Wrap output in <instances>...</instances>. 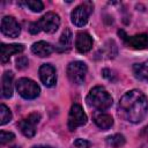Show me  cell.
<instances>
[{"label":"cell","mask_w":148,"mask_h":148,"mask_svg":"<svg viewBox=\"0 0 148 148\" xmlns=\"http://www.w3.org/2000/svg\"><path fill=\"white\" fill-rule=\"evenodd\" d=\"M39 79L46 87H53L57 82L56 69L52 65L44 64L39 67Z\"/></svg>","instance_id":"cell-11"},{"label":"cell","mask_w":148,"mask_h":148,"mask_svg":"<svg viewBox=\"0 0 148 148\" xmlns=\"http://www.w3.org/2000/svg\"><path fill=\"white\" fill-rule=\"evenodd\" d=\"M12 148H20V147H17V146H14V147H12Z\"/></svg>","instance_id":"cell-30"},{"label":"cell","mask_w":148,"mask_h":148,"mask_svg":"<svg viewBox=\"0 0 148 148\" xmlns=\"http://www.w3.org/2000/svg\"><path fill=\"white\" fill-rule=\"evenodd\" d=\"M94 5L90 1H86L80 6L75 7L71 13V21L76 27H83L89 18V15L92 13Z\"/></svg>","instance_id":"cell-3"},{"label":"cell","mask_w":148,"mask_h":148,"mask_svg":"<svg viewBox=\"0 0 148 148\" xmlns=\"http://www.w3.org/2000/svg\"><path fill=\"white\" fill-rule=\"evenodd\" d=\"M102 75L105 77V79H108V80H112L113 79V72L112 71H110V69H108V68H105V69H103L102 71Z\"/></svg>","instance_id":"cell-26"},{"label":"cell","mask_w":148,"mask_h":148,"mask_svg":"<svg viewBox=\"0 0 148 148\" xmlns=\"http://www.w3.org/2000/svg\"><path fill=\"white\" fill-rule=\"evenodd\" d=\"M75 47L80 53H87L92 47V39L87 32H79L75 39Z\"/></svg>","instance_id":"cell-12"},{"label":"cell","mask_w":148,"mask_h":148,"mask_svg":"<svg viewBox=\"0 0 148 148\" xmlns=\"http://www.w3.org/2000/svg\"><path fill=\"white\" fill-rule=\"evenodd\" d=\"M118 35L123 38V40L131 47L136 50H142L148 47V35L147 34H139L134 36H127L124 30H119Z\"/></svg>","instance_id":"cell-9"},{"label":"cell","mask_w":148,"mask_h":148,"mask_svg":"<svg viewBox=\"0 0 148 148\" xmlns=\"http://www.w3.org/2000/svg\"><path fill=\"white\" fill-rule=\"evenodd\" d=\"M38 24L43 31L47 34H53L58 30L60 25V17L58 14L53 12H49L40 17V20L38 21Z\"/></svg>","instance_id":"cell-8"},{"label":"cell","mask_w":148,"mask_h":148,"mask_svg":"<svg viewBox=\"0 0 148 148\" xmlns=\"http://www.w3.org/2000/svg\"><path fill=\"white\" fill-rule=\"evenodd\" d=\"M15 139L14 133L12 132H6V131H1L0 132V143L1 145H6L10 141H13Z\"/></svg>","instance_id":"cell-22"},{"label":"cell","mask_w":148,"mask_h":148,"mask_svg":"<svg viewBox=\"0 0 148 148\" xmlns=\"http://www.w3.org/2000/svg\"><path fill=\"white\" fill-rule=\"evenodd\" d=\"M16 89L18 94L25 99H34L40 92L39 86L35 81L27 77H22L16 82Z\"/></svg>","instance_id":"cell-4"},{"label":"cell","mask_w":148,"mask_h":148,"mask_svg":"<svg viewBox=\"0 0 148 148\" xmlns=\"http://www.w3.org/2000/svg\"><path fill=\"white\" fill-rule=\"evenodd\" d=\"M39 120L40 114L37 112H32L27 118L20 120L17 126L23 135H25L27 138H32L36 134V125L39 123Z\"/></svg>","instance_id":"cell-7"},{"label":"cell","mask_w":148,"mask_h":148,"mask_svg":"<svg viewBox=\"0 0 148 148\" xmlns=\"http://www.w3.org/2000/svg\"><path fill=\"white\" fill-rule=\"evenodd\" d=\"M24 50L22 44H1V61L5 64L13 54L21 53Z\"/></svg>","instance_id":"cell-13"},{"label":"cell","mask_w":148,"mask_h":148,"mask_svg":"<svg viewBox=\"0 0 148 148\" xmlns=\"http://www.w3.org/2000/svg\"><path fill=\"white\" fill-rule=\"evenodd\" d=\"M125 141H126L125 140V136L123 134H119V133L113 134V135H110V136L106 138V143L110 147H112V148H119V147L124 146L125 145Z\"/></svg>","instance_id":"cell-19"},{"label":"cell","mask_w":148,"mask_h":148,"mask_svg":"<svg viewBox=\"0 0 148 148\" xmlns=\"http://www.w3.org/2000/svg\"><path fill=\"white\" fill-rule=\"evenodd\" d=\"M94 123L96 124V126L98 128H101L103 131H106V130H109L113 125V119H112V117L110 114L99 111V112L95 113V116H94Z\"/></svg>","instance_id":"cell-15"},{"label":"cell","mask_w":148,"mask_h":148,"mask_svg":"<svg viewBox=\"0 0 148 148\" xmlns=\"http://www.w3.org/2000/svg\"><path fill=\"white\" fill-rule=\"evenodd\" d=\"M140 148H148V142H147V143H145V145H142Z\"/></svg>","instance_id":"cell-29"},{"label":"cell","mask_w":148,"mask_h":148,"mask_svg":"<svg viewBox=\"0 0 148 148\" xmlns=\"http://www.w3.org/2000/svg\"><path fill=\"white\" fill-rule=\"evenodd\" d=\"M91 143L88 141V140H84V139H76L74 141V147L75 148H90Z\"/></svg>","instance_id":"cell-23"},{"label":"cell","mask_w":148,"mask_h":148,"mask_svg":"<svg viewBox=\"0 0 148 148\" xmlns=\"http://www.w3.org/2000/svg\"><path fill=\"white\" fill-rule=\"evenodd\" d=\"M87 123V116L80 104H73L68 114V128L74 131Z\"/></svg>","instance_id":"cell-6"},{"label":"cell","mask_w":148,"mask_h":148,"mask_svg":"<svg viewBox=\"0 0 148 148\" xmlns=\"http://www.w3.org/2000/svg\"><path fill=\"white\" fill-rule=\"evenodd\" d=\"M1 32L7 37L16 38L21 32V28L13 16H5L1 20Z\"/></svg>","instance_id":"cell-10"},{"label":"cell","mask_w":148,"mask_h":148,"mask_svg":"<svg viewBox=\"0 0 148 148\" xmlns=\"http://www.w3.org/2000/svg\"><path fill=\"white\" fill-rule=\"evenodd\" d=\"M28 64H29V61H28V59H27L24 56H21V57H18V58L16 59V67H17L18 69L25 68V67L28 66Z\"/></svg>","instance_id":"cell-24"},{"label":"cell","mask_w":148,"mask_h":148,"mask_svg":"<svg viewBox=\"0 0 148 148\" xmlns=\"http://www.w3.org/2000/svg\"><path fill=\"white\" fill-rule=\"evenodd\" d=\"M72 37H73L72 31H71L68 28H66V29L62 31V34H61V36H60V39H59V47H60V51H67V50L71 49V46H72V39H73Z\"/></svg>","instance_id":"cell-18"},{"label":"cell","mask_w":148,"mask_h":148,"mask_svg":"<svg viewBox=\"0 0 148 148\" xmlns=\"http://www.w3.org/2000/svg\"><path fill=\"white\" fill-rule=\"evenodd\" d=\"M141 135H148V125H147L146 127L142 128V131H141Z\"/></svg>","instance_id":"cell-27"},{"label":"cell","mask_w":148,"mask_h":148,"mask_svg":"<svg viewBox=\"0 0 148 148\" xmlns=\"http://www.w3.org/2000/svg\"><path fill=\"white\" fill-rule=\"evenodd\" d=\"M13 77L14 74L9 71L5 72L1 77V92L5 98H9L13 95Z\"/></svg>","instance_id":"cell-14"},{"label":"cell","mask_w":148,"mask_h":148,"mask_svg":"<svg viewBox=\"0 0 148 148\" xmlns=\"http://www.w3.org/2000/svg\"><path fill=\"white\" fill-rule=\"evenodd\" d=\"M133 72L136 79L148 82V60L140 64H135L133 66Z\"/></svg>","instance_id":"cell-17"},{"label":"cell","mask_w":148,"mask_h":148,"mask_svg":"<svg viewBox=\"0 0 148 148\" xmlns=\"http://www.w3.org/2000/svg\"><path fill=\"white\" fill-rule=\"evenodd\" d=\"M31 51L34 54H36L40 58H44V57H49L52 53L53 47L51 46V44H49L44 40H40V42H36L32 44Z\"/></svg>","instance_id":"cell-16"},{"label":"cell","mask_w":148,"mask_h":148,"mask_svg":"<svg viewBox=\"0 0 148 148\" xmlns=\"http://www.w3.org/2000/svg\"><path fill=\"white\" fill-rule=\"evenodd\" d=\"M12 119V112L5 104L0 105V125H6Z\"/></svg>","instance_id":"cell-21"},{"label":"cell","mask_w":148,"mask_h":148,"mask_svg":"<svg viewBox=\"0 0 148 148\" xmlns=\"http://www.w3.org/2000/svg\"><path fill=\"white\" fill-rule=\"evenodd\" d=\"M40 30H42V29H40L38 22H32V23H30V25H29V31H30V34L36 35V34H38Z\"/></svg>","instance_id":"cell-25"},{"label":"cell","mask_w":148,"mask_h":148,"mask_svg":"<svg viewBox=\"0 0 148 148\" xmlns=\"http://www.w3.org/2000/svg\"><path fill=\"white\" fill-rule=\"evenodd\" d=\"M86 101L89 106H92L98 111H104L112 105L111 95L101 86L94 87L89 91Z\"/></svg>","instance_id":"cell-2"},{"label":"cell","mask_w":148,"mask_h":148,"mask_svg":"<svg viewBox=\"0 0 148 148\" xmlns=\"http://www.w3.org/2000/svg\"><path fill=\"white\" fill-rule=\"evenodd\" d=\"M21 5L25 6L27 8H29V9H30L31 12H34V13H39V12H42L43 8H44L43 2L39 1V0H27V1L21 2Z\"/></svg>","instance_id":"cell-20"},{"label":"cell","mask_w":148,"mask_h":148,"mask_svg":"<svg viewBox=\"0 0 148 148\" xmlns=\"http://www.w3.org/2000/svg\"><path fill=\"white\" fill-rule=\"evenodd\" d=\"M32 148H53V147H51V146H35Z\"/></svg>","instance_id":"cell-28"},{"label":"cell","mask_w":148,"mask_h":148,"mask_svg":"<svg viewBox=\"0 0 148 148\" xmlns=\"http://www.w3.org/2000/svg\"><path fill=\"white\" fill-rule=\"evenodd\" d=\"M87 74V65L82 61H72L67 66V76L74 84H81Z\"/></svg>","instance_id":"cell-5"},{"label":"cell","mask_w":148,"mask_h":148,"mask_svg":"<svg viewBox=\"0 0 148 148\" xmlns=\"http://www.w3.org/2000/svg\"><path fill=\"white\" fill-rule=\"evenodd\" d=\"M148 112L147 97L136 89L130 90L121 96L118 103V114L126 121L140 123Z\"/></svg>","instance_id":"cell-1"}]
</instances>
